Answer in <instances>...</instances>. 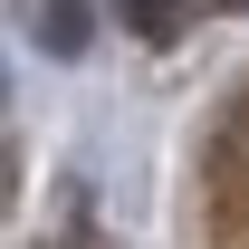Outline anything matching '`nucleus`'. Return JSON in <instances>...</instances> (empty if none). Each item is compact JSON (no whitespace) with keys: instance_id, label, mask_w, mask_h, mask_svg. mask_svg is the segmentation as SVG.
Instances as JSON below:
<instances>
[{"instance_id":"obj_4","label":"nucleus","mask_w":249,"mask_h":249,"mask_svg":"<svg viewBox=\"0 0 249 249\" xmlns=\"http://www.w3.org/2000/svg\"><path fill=\"white\" fill-rule=\"evenodd\" d=\"M230 10H249V0H230Z\"/></svg>"},{"instance_id":"obj_3","label":"nucleus","mask_w":249,"mask_h":249,"mask_svg":"<svg viewBox=\"0 0 249 249\" xmlns=\"http://www.w3.org/2000/svg\"><path fill=\"white\" fill-rule=\"evenodd\" d=\"M48 249H106V240H96V230H87V211H67V230H58V240H48Z\"/></svg>"},{"instance_id":"obj_1","label":"nucleus","mask_w":249,"mask_h":249,"mask_svg":"<svg viewBox=\"0 0 249 249\" xmlns=\"http://www.w3.org/2000/svg\"><path fill=\"white\" fill-rule=\"evenodd\" d=\"M29 29H38V48H48V58H77V48H87V0H29Z\"/></svg>"},{"instance_id":"obj_2","label":"nucleus","mask_w":249,"mask_h":249,"mask_svg":"<svg viewBox=\"0 0 249 249\" xmlns=\"http://www.w3.org/2000/svg\"><path fill=\"white\" fill-rule=\"evenodd\" d=\"M124 19H134V38H154V48H163V38L182 29V0H124Z\"/></svg>"}]
</instances>
